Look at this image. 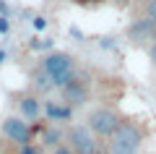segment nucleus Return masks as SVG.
I'll list each match as a JSON object with an SVG mask.
<instances>
[{"instance_id":"423d86ee","label":"nucleus","mask_w":156,"mask_h":154,"mask_svg":"<svg viewBox=\"0 0 156 154\" xmlns=\"http://www.w3.org/2000/svg\"><path fill=\"white\" fill-rule=\"evenodd\" d=\"M16 105H18V110H21V118H23V120H29L31 126H34V123H39V120H42V115H44V102L37 97L34 89L16 94Z\"/></svg>"},{"instance_id":"6e6552de","label":"nucleus","mask_w":156,"mask_h":154,"mask_svg":"<svg viewBox=\"0 0 156 154\" xmlns=\"http://www.w3.org/2000/svg\"><path fill=\"white\" fill-rule=\"evenodd\" d=\"M154 29L156 26L148 21V18L140 16V18H135V24H130V26H128V39L133 44H143V42H148V39L154 42Z\"/></svg>"},{"instance_id":"ddd939ff","label":"nucleus","mask_w":156,"mask_h":154,"mask_svg":"<svg viewBox=\"0 0 156 154\" xmlns=\"http://www.w3.org/2000/svg\"><path fill=\"white\" fill-rule=\"evenodd\" d=\"M50 154H76V152H73V149H70V146H68V144H65V141H62V144H60V146H55V149H52V152H50Z\"/></svg>"},{"instance_id":"2eb2a0df","label":"nucleus","mask_w":156,"mask_h":154,"mask_svg":"<svg viewBox=\"0 0 156 154\" xmlns=\"http://www.w3.org/2000/svg\"><path fill=\"white\" fill-rule=\"evenodd\" d=\"M148 58H151V63H154V68H156V42H151V47H148Z\"/></svg>"},{"instance_id":"7ed1b4c3","label":"nucleus","mask_w":156,"mask_h":154,"mask_svg":"<svg viewBox=\"0 0 156 154\" xmlns=\"http://www.w3.org/2000/svg\"><path fill=\"white\" fill-rule=\"evenodd\" d=\"M42 66L47 68V73L52 76V81H55L57 89H62L68 81L76 78V58L62 52V50H52L50 55L42 60Z\"/></svg>"},{"instance_id":"0eeeda50","label":"nucleus","mask_w":156,"mask_h":154,"mask_svg":"<svg viewBox=\"0 0 156 154\" xmlns=\"http://www.w3.org/2000/svg\"><path fill=\"white\" fill-rule=\"evenodd\" d=\"M60 94H62V99H65L68 105H83L86 99H89V84L83 81V78H73V81H68L65 86L60 89Z\"/></svg>"},{"instance_id":"1a4fd4ad","label":"nucleus","mask_w":156,"mask_h":154,"mask_svg":"<svg viewBox=\"0 0 156 154\" xmlns=\"http://www.w3.org/2000/svg\"><path fill=\"white\" fill-rule=\"evenodd\" d=\"M70 115H73L70 105L44 102V118H47V120H52V123H65V120H70Z\"/></svg>"},{"instance_id":"dca6fc26","label":"nucleus","mask_w":156,"mask_h":154,"mask_svg":"<svg viewBox=\"0 0 156 154\" xmlns=\"http://www.w3.org/2000/svg\"><path fill=\"white\" fill-rule=\"evenodd\" d=\"M21 154H37V149H34L31 144H26V146H21Z\"/></svg>"},{"instance_id":"6ab92c4d","label":"nucleus","mask_w":156,"mask_h":154,"mask_svg":"<svg viewBox=\"0 0 156 154\" xmlns=\"http://www.w3.org/2000/svg\"><path fill=\"white\" fill-rule=\"evenodd\" d=\"M154 42H156V29H154Z\"/></svg>"},{"instance_id":"9b49d317","label":"nucleus","mask_w":156,"mask_h":154,"mask_svg":"<svg viewBox=\"0 0 156 154\" xmlns=\"http://www.w3.org/2000/svg\"><path fill=\"white\" fill-rule=\"evenodd\" d=\"M140 16H143V18H148V21L156 26V0H146V3H143V8H140Z\"/></svg>"},{"instance_id":"f03ea898","label":"nucleus","mask_w":156,"mask_h":154,"mask_svg":"<svg viewBox=\"0 0 156 154\" xmlns=\"http://www.w3.org/2000/svg\"><path fill=\"white\" fill-rule=\"evenodd\" d=\"M65 144L76 154H109V146L104 144V138L99 133H94V128L89 123L68 126L65 128Z\"/></svg>"},{"instance_id":"39448f33","label":"nucleus","mask_w":156,"mask_h":154,"mask_svg":"<svg viewBox=\"0 0 156 154\" xmlns=\"http://www.w3.org/2000/svg\"><path fill=\"white\" fill-rule=\"evenodd\" d=\"M0 131H3V136L11 144H18V146H26V144L34 141V126L29 120H23V118H16V115H8L0 123Z\"/></svg>"},{"instance_id":"a211bd4d","label":"nucleus","mask_w":156,"mask_h":154,"mask_svg":"<svg viewBox=\"0 0 156 154\" xmlns=\"http://www.w3.org/2000/svg\"><path fill=\"white\" fill-rule=\"evenodd\" d=\"M76 3H89V0H76Z\"/></svg>"},{"instance_id":"f257e3e1","label":"nucleus","mask_w":156,"mask_h":154,"mask_svg":"<svg viewBox=\"0 0 156 154\" xmlns=\"http://www.w3.org/2000/svg\"><path fill=\"white\" fill-rule=\"evenodd\" d=\"M143 138H146L143 126L133 118H125L122 126L107 138V146H109V154H138L143 146Z\"/></svg>"},{"instance_id":"4468645a","label":"nucleus","mask_w":156,"mask_h":154,"mask_svg":"<svg viewBox=\"0 0 156 154\" xmlns=\"http://www.w3.org/2000/svg\"><path fill=\"white\" fill-rule=\"evenodd\" d=\"M11 32V21H8V16H0V34H8Z\"/></svg>"},{"instance_id":"9d476101","label":"nucleus","mask_w":156,"mask_h":154,"mask_svg":"<svg viewBox=\"0 0 156 154\" xmlns=\"http://www.w3.org/2000/svg\"><path fill=\"white\" fill-rule=\"evenodd\" d=\"M31 89H34V92H52V89H57L44 66H39L37 71L31 73Z\"/></svg>"},{"instance_id":"aec40b11","label":"nucleus","mask_w":156,"mask_h":154,"mask_svg":"<svg viewBox=\"0 0 156 154\" xmlns=\"http://www.w3.org/2000/svg\"><path fill=\"white\" fill-rule=\"evenodd\" d=\"M143 3H146V0H143Z\"/></svg>"},{"instance_id":"f3484780","label":"nucleus","mask_w":156,"mask_h":154,"mask_svg":"<svg viewBox=\"0 0 156 154\" xmlns=\"http://www.w3.org/2000/svg\"><path fill=\"white\" fill-rule=\"evenodd\" d=\"M5 55H8L5 50H0V66H3V60H5Z\"/></svg>"},{"instance_id":"f8f14e48","label":"nucleus","mask_w":156,"mask_h":154,"mask_svg":"<svg viewBox=\"0 0 156 154\" xmlns=\"http://www.w3.org/2000/svg\"><path fill=\"white\" fill-rule=\"evenodd\" d=\"M31 26L37 29V32H42V29H47V18L44 16H34L31 18Z\"/></svg>"},{"instance_id":"20e7f679","label":"nucleus","mask_w":156,"mask_h":154,"mask_svg":"<svg viewBox=\"0 0 156 154\" xmlns=\"http://www.w3.org/2000/svg\"><path fill=\"white\" fill-rule=\"evenodd\" d=\"M125 115L117 107H94V110L86 115V123H89L91 128H94V133H99L101 138H109L112 133L117 131V128L122 126Z\"/></svg>"}]
</instances>
